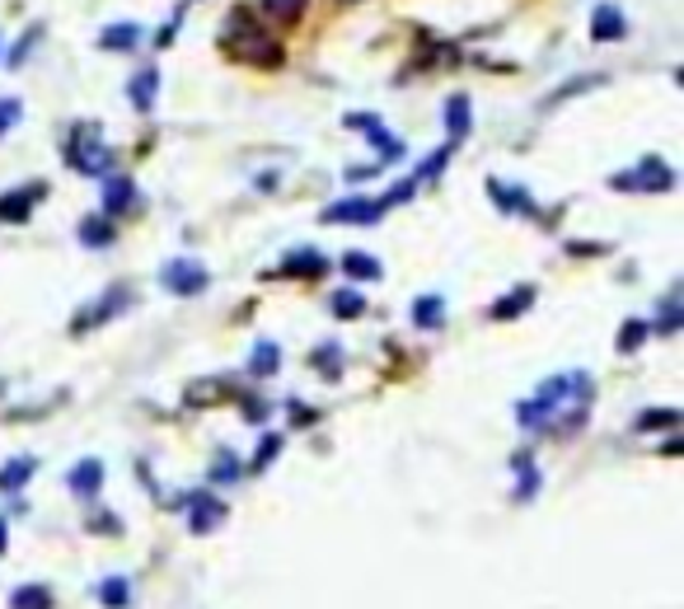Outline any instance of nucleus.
<instances>
[{
    "label": "nucleus",
    "mask_w": 684,
    "mask_h": 609,
    "mask_svg": "<svg viewBox=\"0 0 684 609\" xmlns=\"http://www.w3.org/2000/svg\"><path fill=\"white\" fill-rule=\"evenodd\" d=\"M221 47L244 66H282V47L254 20V10H230L221 24Z\"/></svg>",
    "instance_id": "f257e3e1"
},
{
    "label": "nucleus",
    "mask_w": 684,
    "mask_h": 609,
    "mask_svg": "<svg viewBox=\"0 0 684 609\" xmlns=\"http://www.w3.org/2000/svg\"><path fill=\"white\" fill-rule=\"evenodd\" d=\"M614 187L619 193H671L675 174H671V165L651 155V160H637L628 174H614Z\"/></svg>",
    "instance_id": "f03ea898"
},
{
    "label": "nucleus",
    "mask_w": 684,
    "mask_h": 609,
    "mask_svg": "<svg viewBox=\"0 0 684 609\" xmlns=\"http://www.w3.org/2000/svg\"><path fill=\"white\" fill-rule=\"evenodd\" d=\"M160 281H164V291H174V295H197L201 287H207V272L197 268V263H169V268L160 272Z\"/></svg>",
    "instance_id": "7ed1b4c3"
},
{
    "label": "nucleus",
    "mask_w": 684,
    "mask_h": 609,
    "mask_svg": "<svg viewBox=\"0 0 684 609\" xmlns=\"http://www.w3.org/2000/svg\"><path fill=\"white\" fill-rule=\"evenodd\" d=\"M384 211V202H362V197H347V202H333L329 211H323V221L338 226V221H352V226H370L376 216Z\"/></svg>",
    "instance_id": "20e7f679"
},
{
    "label": "nucleus",
    "mask_w": 684,
    "mask_h": 609,
    "mask_svg": "<svg viewBox=\"0 0 684 609\" xmlns=\"http://www.w3.org/2000/svg\"><path fill=\"white\" fill-rule=\"evenodd\" d=\"M42 197V183H28L24 193H10V197H0V221H10V226H20L28 221V211H34V202Z\"/></svg>",
    "instance_id": "39448f33"
},
{
    "label": "nucleus",
    "mask_w": 684,
    "mask_h": 609,
    "mask_svg": "<svg viewBox=\"0 0 684 609\" xmlns=\"http://www.w3.org/2000/svg\"><path fill=\"white\" fill-rule=\"evenodd\" d=\"M624 14H619L614 5H600L596 14H590V34H596V42H614V38H624Z\"/></svg>",
    "instance_id": "423d86ee"
},
{
    "label": "nucleus",
    "mask_w": 684,
    "mask_h": 609,
    "mask_svg": "<svg viewBox=\"0 0 684 609\" xmlns=\"http://www.w3.org/2000/svg\"><path fill=\"white\" fill-rule=\"evenodd\" d=\"M71 165L81 169V174H103V169L113 165V150H103L99 141H89V146H75L71 150Z\"/></svg>",
    "instance_id": "0eeeda50"
},
{
    "label": "nucleus",
    "mask_w": 684,
    "mask_h": 609,
    "mask_svg": "<svg viewBox=\"0 0 684 609\" xmlns=\"http://www.w3.org/2000/svg\"><path fill=\"white\" fill-rule=\"evenodd\" d=\"M225 521V502H216L211 492H197L193 497V529H201V535H207V529H216Z\"/></svg>",
    "instance_id": "6e6552de"
},
{
    "label": "nucleus",
    "mask_w": 684,
    "mask_h": 609,
    "mask_svg": "<svg viewBox=\"0 0 684 609\" xmlns=\"http://www.w3.org/2000/svg\"><path fill=\"white\" fill-rule=\"evenodd\" d=\"M99 483H103V464H99V460H81V464L71 468V492L95 497V492H99Z\"/></svg>",
    "instance_id": "1a4fd4ad"
},
{
    "label": "nucleus",
    "mask_w": 684,
    "mask_h": 609,
    "mask_svg": "<svg viewBox=\"0 0 684 609\" xmlns=\"http://www.w3.org/2000/svg\"><path fill=\"white\" fill-rule=\"evenodd\" d=\"M10 609H52V590L28 582V586H20V590L10 596Z\"/></svg>",
    "instance_id": "9d476101"
},
{
    "label": "nucleus",
    "mask_w": 684,
    "mask_h": 609,
    "mask_svg": "<svg viewBox=\"0 0 684 609\" xmlns=\"http://www.w3.org/2000/svg\"><path fill=\"white\" fill-rule=\"evenodd\" d=\"M28 478H34V460H10L0 468V492H20Z\"/></svg>",
    "instance_id": "9b49d317"
},
{
    "label": "nucleus",
    "mask_w": 684,
    "mask_h": 609,
    "mask_svg": "<svg viewBox=\"0 0 684 609\" xmlns=\"http://www.w3.org/2000/svg\"><path fill=\"white\" fill-rule=\"evenodd\" d=\"M132 202H136L132 179H108V193H103V207H108V211H127Z\"/></svg>",
    "instance_id": "f8f14e48"
},
{
    "label": "nucleus",
    "mask_w": 684,
    "mask_h": 609,
    "mask_svg": "<svg viewBox=\"0 0 684 609\" xmlns=\"http://www.w3.org/2000/svg\"><path fill=\"white\" fill-rule=\"evenodd\" d=\"M136 38H142V28H136V24L103 28V47H108V52H127V47H136Z\"/></svg>",
    "instance_id": "ddd939ff"
},
{
    "label": "nucleus",
    "mask_w": 684,
    "mask_h": 609,
    "mask_svg": "<svg viewBox=\"0 0 684 609\" xmlns=\"http://www.w3.org/2000/svg\"><path fill=\"white\" fill-rule=\"evenodd\" d=\"M413 319L423 324V328H441V319H445V309H441V295H423V301L413 305Z\"/></svg>",
    "instance_id": "4468645a"
},
{
    "label": "nucleus",
    "mask_w": 684,
    "mask_h": 609,
    "mask_svg": "<svg viewBox=\"0 0 684 609\" xmlns=\"http://www.w3.org/2000/svg\"><path fill=\"white\" fill-rule=\"evenodd\" d=\"M81 244H89V248L113 244V226H108L103 216H95V221H81Z\"/></svg>",
    "instance_id": "2eb2a0df"
},
{
    "label": "nucleus",
    "mask_w": 684,
    "mask_h": 609,
    "mask_svg": "<svg viewBox=\"0 0 684 609\" xmlns=\"http://www.w3.org/2000/svg\"><path fill=\"white\" fill-rule=\"evenodd\" d=\"M277 362H282V352H277L272 342H258V348H254V366H248V375H254V380H262L268 370H277Z\"/></svg>",
    "instance_id": "dca6fc26"
},
{
    "label": "nucleus",
    "mask_w": 684,
    "mask_h": 609,
    "mask_svg": "<svg viewBox=\"0 0 684 609\" xmlns=\"http://www.w3.org/2000/svg\"><path fill=\"white\" fill-rule=\"evenodd\" d=\"M99 600H103L108 609H122V605H127V600H132V586H127V582H122V576H108V582L99 586Z\"/></svg>",
    "instance_id": "f3484780"
},
{
    "label": "nucleus",
    "mask_w": 684,
    "mask_h": 609,
    "mask_svg": "<svg viewBox=\"0 0 684 609\" xmlns=\"http://www.w3.org/2000/svg\"><path fill=\"white\" fill-rule=\"evenodd\" d=\"M445 122H450V132L455 136L469 132V99H464V94H455V99L445 103Z\"/></svg>",
    "instance_id": "a211bd4d"
},
{
    "label": "nucleus",
    "mask_w": 684,
    "mask_h": 609,
    "mask_svg": "<svg viewBox=\"0 0 684 609\" xmlns=\"http://www.w3.org/2000/svg\"><path fill=\"white\" fill-rule=\"evenodd\" d=\"M530 301H535V291H530V287L511 291V295H506V305H492V319H511V315H521V309H530Z\"/></svg>",
    "instance_id": "6ab92c4d"
},
{
    "label": "nucleus",
    "mask_w": 684,
    "mask_h": 609,
    "mask_svg": "<svg viewBox=\"0 0 684 609\" xmlns=\"http://www.w3.org/2000/svg\"><path fill=\"white\" fill-rule=\"evenodd\" d=\"M342 272L370 281V277H380V263L370 258V254H347V258H342Z\"/></svg>",
    "instance_id": "aec40b11"
},
{
    "label": "nucleus",
    "mask_w": 684,
    "mask_h": 609,
    "mask_svg": "<svg viewBox=\"0 0 684 609\" xmlns=\"http://www.w3.org/2000/svg\"><path fill=\"white\" fill-rule=\"evenodd\" d=\"M155 85H160V75H155V71H142V75H136V81H132V103L142 108V113L150 108V94H155Z\"/></svg>",
    "instance_id": "412c9836"
},
{
    "label": "nucleus",
    "mask_w": 684,
    "mask_h": 609,
    "mask_svg": "<svg viewBox=\"0 0 684 609\" xmlns=\"http://www.w3.org/2000/svg\"><path fill=\"white\" fill-rule=\"evenodd\" d=\"M323 268H329V263H323V254H315V248H309V254H305V248H301V254H291V268L286 272H309V277H319Z\"/></svg>",
    "instance_id": "4be33fe9"
},
{
    "label": "nucleus",
    "mask_w": 684,
    "mask_h": 609,
    "mask_svg": "<svg viewBox=\"0 0 684 609\" xmlns=\"http://www.w3.org/2000/svg\"><path fill=\"white\" fill-rule=\"evenodd\" d=\"M262 5H268V10H272L282 24H295V20H301V14H305V5H309V0H262Z\"/></svg>",
    "instance_id": "5701e85b"
},
{
    "label": "nucleus",
    "mask_w": 684,
    "mask_h": 609,
    "mask_svg": "<svg viewBox=\"0 0 684 609\" xmlns=\"http://www.w3.org/2000/svg\"><path fill=\"white\" fill-rule=\"evenodd\" d=\"M362 309H366V305H362V295H356V291H338V295H333V315H338V319H356Z\"/></svg>",
    "instance_id": "b1692460"
},
{
    "label": "nucleus",
    "mask_w": 684,
    "mask_h": 609,
    "mask_svg": "<svg viewBox=\"0 0 684 609\" xmlns=\"http://www.w3.org/2000/svg\"><path fill=\"white\" fill-rule=\"evenodd\" d=\"M488 187H492V202H497V207H506V211L530 207V202H525L521 193H511V183H488Z\"/></svg>",
    "instance_id": "393cba45"
},
{
    "label": "nucleus",
    "mask_w": 684,
    "mask_h": 609,
    "mask_svg": "<svg viewBox=\"0 0 684 609\" xmlns=\"http://www.w3.org/2000/svg\"><path fill=\"white\" fill-rule=\"evenodd\" d=\"M675 409H657V413H647V417H637V427L643 431H651V427H675Z\"/></svg>",
    "instance_id": "a878e982"
},
{
    "label": "nucleus",
    "mask_w": 684,
    "mask_h": 609,
    "mask_svg": "<svg viewBox=\"0 0 684 609\" xmlns=\"http://www.w3.org/2000/svg\"><path fill=\"white\" fill-rule=\"evenodd\" d=\"M20 122V99H0V136H5V127H14Z\"/></svg>",
    "instance_id": "bb28decb"
},
{
    "label": "nucleus",
    "mask_w": 684,
    "mask_h": 609,
    "mask_svg": "<svg viewBox=\"0 0 684 609\" xmlns=\"http://www.w3.org/2000/svg\"><path fill=\"white\" fill-rule=\"evenodd\" d=\"M643 333H647V324H624V338H619V348H624V352H633L637 348V342H643Z\"/></svg>",
    "instance_id": "cd10ccee"
},
{
    "label": "nucleus",
    "mask_w": 684,
    "mask_h": 609,
    "mask_svg": "<svg viewBox=\"0 0 684 609\" xmlns=\"http://www.w3.org/2000/svg\"><path fill=\"white\" fill-rule=\"evenodd\" d=\"M211 478H216V483H230V478H240V464L230 460V455H221V460H216V468H211Z\"/></svg>",
    "instance_id": "c85d7f7f"
},
{
    "label": "nucleus",
    "mask_w": 684,
    "mask_h": 609,
    "mask_svg": "<svg viewBox=\"0 0 684 609\" xmlns=\"http://www.w3.org/2000/svg\"><path fill=\"white\" fill-rule=\"evenodd\" d=\"M277 450H282V436H268V441L258 446V464H268V460L277 455Z\"/></svg>",
    "instance_id": "c756f323"
},
{
    "label": "nucleus",
    "mask_w": 684,
    "mask_h": 609,
    "mask_svg": "<svg viewBox=\"0 0 684 609\" xmlns=\"http://www.w3.org/2000/svg\"><path fill=\"white\" fill-rule=\"evenodd\" d=\"M319 366H323V375L333 380V375H338V348H323V352H319Z\"/></svg>",
    "instance_id": "7c9ffc66"
},
{
    "label": "nucleus",
    "mask_w": 684,
    "mask_h": 609,
    "mask_svg": "<svg viewBox=\"0 0 684 609\" xmlns=\"http://www.w3.org/2000/svg\"><path fill=\"white\" fill-rule=\"evenodd\" d=\"M5 529H10V525H5V521H0V553H5Z\"/></svg>",
    "instance_id": "2f4dec72"
},
{
    "label": "nucleus",
    "mask_w": 684,
    "mask_h": 609,
    "mask_svg": "<svg viewBox=\"0 0 684 609\" xmlns=\"http://www.w3.org/2000/svg\"><path fill=\"white\" fill-rule=\"evenodd\" d=\"M347 5H356V0H347Z\"/></svg>",
    "instance_id": "473e14b6"
}]
</instances>
